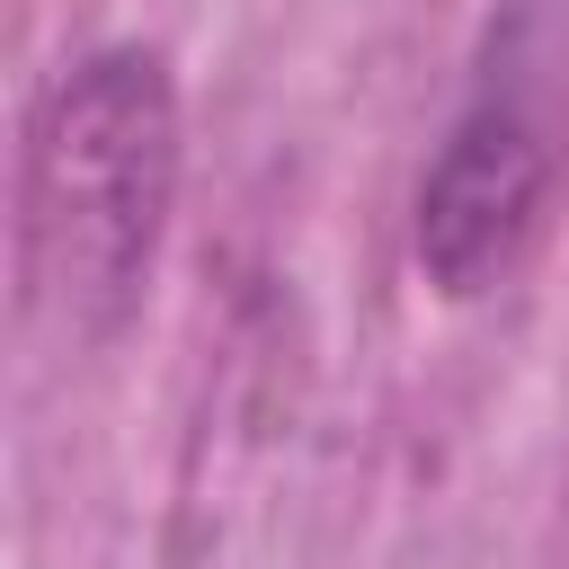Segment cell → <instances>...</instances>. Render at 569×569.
I'll use <instances>...</instances> for the list:
<instances>
[{
  "mask_svg": "<svg viewBox=\"0 0 569 569\" xmlns=\"http://www.w3.org/2000/svg\"><path fill=\"white\" fill-rule=\"evenodd\" d=\"M169 204H178L169 62L142 44L71 62L27 124V187H18L27 302L62 338H116L151 293Z\"/></svg>",
  "mask_w": 569,
  "mask_h": 569,
  "instance_id": "1",
  "label": "cell"
},
{
  "mask_svg": "<svg viewBox=\"0 0 569 569\" xmlns=\"http://www.w3.org/2000/svg\"><path fill=\"white\" fill-rule=\"evenodd\" d=\"M551 178H560V142H551L542 98L525 80L489 71L480 98L453 116V133L436 142V160L418 178V276L445 302L489 293L525 258Z\"/></svg>",
  "mask_w": 569,
  "mask_h": 569,
  "instance_id": "2",
  "label": "cell"
}]
</instances>
